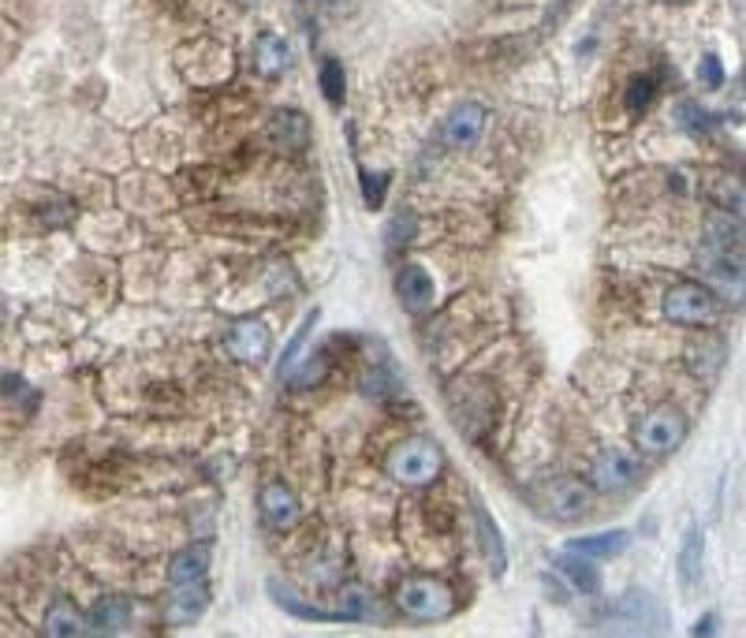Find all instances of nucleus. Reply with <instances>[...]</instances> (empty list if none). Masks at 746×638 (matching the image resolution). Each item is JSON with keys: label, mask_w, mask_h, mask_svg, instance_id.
<instances>
[{"label": "nucleus", "mask_w": 746, "mask_h": 638, "mask_svg": "<svg viewBox=\"0 0 746 638\" xmlns=\"http://www.w3.org/2000/svg\"><path fill=\"white\" fill-rule=\"evenodd\" d=\"M396 608L418 624H437L456 613V594L434 575H411L396 586Z\"/></svg>", "instance_id": "f257e3e1"}, {"label": "nucleus", "mask_w": 746, "mask_h": 638, "mask_svg": "<svg viewBox=\"0 0 746 638\" xmlns=\"http://www.w3.org/2000/svg\"><path fill=\"white\" fill-rule=\"evenodd\" d=\"M440 467H445V456H440L437 440H429V437L399 440L385 459L388 478H396V482H404V486H429L440 475Z\"/></svg>", "instance_id": "f03ea898"}, {"label": "nucleus", "mask_w": 746, "mask_h": 638, "mask_svg": "<svg viewBox=\"0 0 746 638\" xmlns=\"http://www.w3.org/2000/svg\"><path fill=\"white\" fill-rule=\"evenodd\" d=\"M716 313H721V299L713 296L705 284H675L669 288V296H664V318L675 321V326H686V329H705L716 321Z\"/></svg>", "instance_id": "7ed1b4c3"}, {"label": "nucleus", "mask_w": 746, "mask_h": 638, "mask_svg": "<svg viewBox=\"0 0 746 638\" xmlns=\"http://www.w3.org/2000/svg\"><path fill=\"white\" fill-rule=\"evenodd\" d=\"M530 497H534V504L542 508L545 515L564 519V523L583 519L586 512H590V489L578 482V478H567V475L545 478L542 486L530 489Z\"/></svg>", "instance_id": "20e7f679"}, {"label": "nucleus", "mask_w": 746, "mask_h": 638, "mask_svg": "<svg viewBox=\"0 0 746 638\" xmlns=\"http://www.w3.org/2000/svg\"><path fill=\"white\" fill-rule=\"evenodd\" d=\"M702 277H705V288H710L721 302H732V307H743L746 302V269H743L739 254L705 247Z\"/></svg>", "instance_id": "39448f33"}, {"label": "nucleus", "mask_w": 746, "mask_h": 638, "mask_svg": "<svg viewBox=\"0 0 746 638\" xmlns=\"http://www.w3.org/2000/svg\"><path fill=\"white\" fill-rule=\"evenodd\" d=\"M638 478H642V464L627 448H601L590 464V486L597 493H627Z\"/></svg>", "instance_id": "423d86ee"}, {"label": "nucleus", "mask_w": 746, "mask_h": 638, "mask_svg": "<svg viewBox=\"0 0 746 638\" xmlns=\"http://www.w3.org/2000/svg\"><path fill=\"white\" fill-rule=\"evenodd\" d=\"M635 440L642 451L650 456H664V451H675L686 440V418L683 411L675 407H657L642 418V426L635 429Z\"/></svg>", "instance_id": "0eeeda50"}, {"label": "nucleus", "mask_w": 746, "mask_h": 638, "mask_svg": "<svg viewBox=\"0 0 746 638\" xmlns=\"http://www.w3.org/2000/svg\"><path fill=\"white\" fill-rule=\"evenodd\" d=\"M486 116H489L486 105H478V102L456 105V109L448 113L445 127H440V139H445L448 150H467V146H475L478 139H482Z\"/></svg>", "instance_id": "6e6552de"}, {"label": "nucleus", "mask_w": 746, "mask_h": 638, "mask_svg": "<svg viewBox=\"0 0 746 638\" xmlns=\"http://www.w3.org/2000/svg\"><path fill=\"white\" fill-rule=\"evenodd\" d=\"M705 199L716 210H724L735 221H746V180L732 172H710L705 176Z\"/></svg>", "instance_id": "1a4fd4ad"}, {"label": "nucleus", "mask_w": 746, "mask_h": 638, "mask_svg": "<svg viewBox=\"0 0 746 638\" xmlns=\"http://www.w3.org/2000/svg\"><path fill=\"white\" fill-rule=\"evenodd\" d=\"M228 351L239 362H265L273 351V337L262 321H235L228 332Z\"/></svg>", "instance_id": "9d476101"}, {"label": "nucleus", "mask_w": 746, "mask_h": 638, "mask_svg": "<svg viewBox=\"0 0 746 638\" xmlns=\"http://www.w3.org/2000/svg\"><path fill=\"white\" fill-rule=\"evenodd\" d=\"M265 139H269V146H277V150H307L310 142V120L296 109H284L269 120V127H265Z\"/></svg>", "instance_id": "9b49d317"}, {"label": "nucleus", "mask_w": 746, "mask_h": 638, "mask_svg": "<svg viewBox=\"0 0 746 638\" xmlns=\"http://www.w3.org/2000/svg\"><path fill=\"white\" fill-rule=\"evenodd\" d=\"M396 291H399V299H404V307L411 313H426L429 307H434V296H437L434 277H429L422 265H404V269H399Z\"/></svg>", "instance_id": "f8f14e48"}, {"label": "nucleus", "mask_w": 746, "mask_h": 638, "mask_svg": "<svg viewBox=\"0 0 746 638\" xmlns=\"http://www.w3.org/2000/svg\"><path fill=\"white\" fill-rule=\"evenodd\" d=\"M262 519L273 530H288L299 519V497L284 482H269L262 489Z\"/></svg>", "instance_id": "ddd939ff"}, {"label": "nucleus", "mask_w": 746, "mask_h": 638, "mask_svg": "<svg viewBox=\"0 0 746 638\" xmlns=\"http://www.w3.org/2000/svg\"><path fill=\"white\" fill-rule=\"evenodd\" d=\"M553 564L578 594H597V591H601V572L594 567V556H583V553H575V549H567V553H560Z\"/></svg>", "instance_id": "4468645a"}, {"label": "nucleus", "mask_w": 746, "mask_h": 638, "mask_svg": "<svg viewBox=\"0 0 746 638\" xmlns=\"http://www.w3.org/2000/svg\"><path fill=\"white\" fill-rule=\"evenodd\" d=\"M45 635L53 638H75V635H90V616H83L67 597H56L45 613Z\"/></svg>", "instance_id": "2eb2a0df"}, {"label": "nucleus", "mask_w": 746, "mask_h": 638, "mask_svg": "<svg viewBox=\"0 0 746 638\" xmlns=\"http://www.w3.org/2000/svg\"><path fill=\"white\" fill-rule=\"evenodd\" d=\"M288 64H291V49H288V42H284L280 34L265 31V34L258 38V45H254V67H258V72H262L265 78H277V75L288 72Z\"/></svg>", "instance_id": "dca6fc26"}, {"label": "nucleus", "mask_w": 746, "mask_h": 638, "mask_svg": "<svg viewBox=\"0 0 746 638\" xmlns=\"http://www.w3.org/2000/svg\"><path fill=\"white\" fill-rule=\"evenodd\" d=\"M269 594H273V602H277V605L284 608V613L299 616V620H318V624H348V616H343V608H337V613H329V608L307 605V602H299V597L291 594L288 586H280V583H269Z\"/></svg>", "instance_id": "f3484780"}, {"label": "nucleus", "mask_w": 746, "mask_h": 638, "mask_svg": "<svg viewBox=\"0 0 746 638\" xmlns=\"http://www.w3.org/2000/svg\"><path fill=\"white\" fill-rule=\"evenodd\" d=\"M205 572H210V549H205V545H191V549H183V553H175V556H172L169 583H172V586L202 583Z\"/></svg>", "instance_id": "a211bd4d"}, {"label": "nucleus", "mask_w": 746, "mask_h": 638, "mask_svg": "<svg viewBox=\"0 0 746 638\" xmlns=\"http://www.w3.org/2000/svg\"><path fill=\"white\" fill-rule=\"evenodd\" d=\"M131 624V605L124 597H102L90 608V635H120Z\"/></svg>", "instance_id": "6ab92c4d"}, {"label": "nucleus", "mask_w": 746, "mask_h": 638, "mask_svg": "<svg viewBox=\"0 0 746 638\" xmlns=\"http://www.w3.org/2000/svg\"><path fill=\"white\" fill-rule=\"evenodd\" d=\"M627 542H631L627 530H601V534H590V538H575L567 549H575V553H583V556H594V561H612V556L624 553Z\"/></svg>", "instance_id": "aec40b11"}, {"label": "nucleus", "mask_w": 746, "mask_h": 638, "mask_svg": "<svg viewBox=\"0 0 746 638\" xmlns=\"http://www.w3.org/2000/svg\"><path fill=\"white\" fill-rule=\"evenodd\" d=\"M620 613H631V627H627V631H661V627H664L661 605H657L650 594L631 591L620 602Z\"/></svg>", "instance_id": "412c9836"}, {"label": "nucleus", "mask_w": 746, "mask_h": 638, "mask_svg": "<svg viewBox=\"0 0 746 638\" xmlns=\"http://www.w3.org/2000/svg\"><path fill=\"white\" fill-rule=\"evenodd\" d=\"M172 602H169V620L172 624H191L199 620L205 613V605H210V594H205L202 583H191V586H172Z\"/></svg>", "instance_id": "4be33fe9"}, {"label": "nucleus", "mask_w": 746, "mask_h": 638, "mask_svg": "<svg viewBox=\"0 0 746 638\" xmlns=\"http://www.w3.org/2000/svg\"><path fill=\"white\" fill-rule=\"evenodd\" d=\"M475 523H478V538H482V553L489 561V572L504 575L508 556H504V542H500V527L493 523V515H489L482 504H475Z\"/></svg>", "instance_id": "5701e85b"}, {"label": "nucleus", "mask_w": 746, "mask_h": 638, "mask_svg": "<svg viewBox=\"0 0 746 638\" xmlns=\"http://www.w3.org/2000/svg\"><path fill=\"white\" fill-rule=\"evenodd\" d=\"M702 553H705V545H702V530L699 527H691L683 534V545H680V583H683V591H694V583L702 578Z\"/></svg>", "instance_id": "b1692460"}, {"label": "nucleus", "mask_w": 746, "mask_h": 638, "mask_svg": "<svg viewBox=\"0 0 746 638\" xmlns=\"http://www.w3.org/2000/svg\"><path fill=\"white\" fill-rule=\"evenodd\" d=\"M686 355H691V370H694V374L710 381V378L721 374V366H724V343L705 337L699 348H691Z\"/></svg>", "instance_id": "393cba45"}, {"label": "nucleus", "mask_w": 746, "mask_h": 638, "mask_svg": "<svg viewBox=\"0 0 746 638\" xmlns=\"http://www.w3.org/2000/svg\"><path fill=\"white\" fill-rule=\"evenodd\" d=\"M343 616H348V624H370V620H381V608L377 602L362 591V586H348L343 591Z\"/></svg>", "instance_id": "a878e982"}, {"label": "nucleus", "mask_w": 746, "mask_h": 638, "mask_svg": "<svg viewBox=\"0 0 746 638\" xmlns=\"http://www.w3.org/2000/svg\"><path fill=\"white\" fill-rule=\"evenodd\" d=\"M653 91H657V83H653L650 75H638V78H631V86H627V94H624L627 113H631V116H642L646 109H650Z\"/></svg>", "instance_id": "bb28decb"}, {"label": "nucleus", "mask_w": 746, "mask_h": 638, "mask_svg": "<svg viewBox=\"0 0 746 638\" xmlns=\"http://www.w3.org/2000/svg\"><path fill=\"white\" fill-rule=\"evenodd\" d=\"M321 91H326V102L329 105H340L343 102V83H348V78H343V64L340 61H326L321 64Z\"/></svg>", "instance_id": "cd10ccee"}, {"label": "nucleus", "mask_w": 746, "mask_h": 638, "mask_svg": "<svg viewBox=\"0 0 746 638\" xmlns=\"http://www.w3.org/2000/svg\"><path fill=\"white\" fill-rule=\"evenodd\" d=\"M318 326V310H310L307 318H302V326L296 329V337H291V343H288V351H284V366H280V378H288L291 370H296V355H299V348L307 343V337H310V329Z\"/></svg>", "instance_id": "c85d7f7f"}, {"label": "nucleus", "mask_w": 746, "mask_h": 638, "mask_svg": "<svg viewBox=\"0 0 746 638\" xmlns=\"http://www.w3.org/2000/svg\"><path fill=\"white\" fill-rule=\"evenodd\" d=\"M675 120H680L683 131L702 135V131H710V120H713V116L705 113V109H699V105H694V102H680V105H675Z\"/></svg>", "instance_id": "c756f323"}, {"label": "nucleus", "mask_w": 746, "mask_h": 638, "mask_svg": "<svg viewBox=\"0 0 746 638\" xmlns=\"http://www.w3.org/2000/svg\"><path fill=\"white\" fill-rule=\"evenodd\" d=\"M415 228H418V221H415V213H396L392 217V224H388V247L396 251V247H404V243H411V235H415Z\"/></svg>", "instance_id": "7c9ffc66"}, {"label": "nucleus", "mask_w": 746, "mask_h": 638, "mask_svg": "<svg viewBox=\"0 0 746 638\" xmlns=\"http://www.w3.org/2000/svg\"><path fill=\"white\" fill-rule=\"evenodd\" d=\"M385 191H388V176L385 172H377V176L362 172V199H366V205L377 210V205L385 202Z\"/></svg>", "instance_id": "2f4dec72"}, {"label": "nucleus", "mask_w": 746, "mask_h": 638, "mask_svg": "<svg viewBox=\"0 0 746 638\" xmlns=\"http://www.w3.org/2000/svg\"><path fill=\"white\" fill-rule=\"evenodd\" d=\"M699 78H702V86H710V91H721L724 72H721V61H716L713 53H705V56H702V64H699Z\"/></svg>", "instance_id": "473e14b6"}, {"label": "nucleus", "mask_w": 746, "mask_h": 638, "mask_svg": "<svg viewBox=\"0 0 746 638\" xmlns=\"http://www.w3.org/2000/svg\"><path fill=\"white\" fill-rule=\"evenodd\" d=\"M713 624H716V616H705V620L694 624V635H713Z\"/></svg>", "instance_id": "72a5a7b5"}]
</instances>
